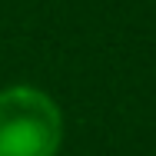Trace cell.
I'll return each instance as SVG.
<instances>
[{"label":"cell","mask_w":156,"mask_h":156,"mask_svg":"<svg viewBox=\"0 0 156 156\" xmlns=\"http://www.w3.org/2000/svg\"><path fill=\"white\" fill-rule=\"evenodd\" d=\"M63 140L60 106L37 87L0 90V156H57Z\"/></svg>","instance_id":"obj_1"}]
</instances>
